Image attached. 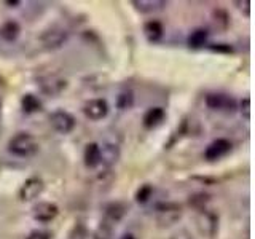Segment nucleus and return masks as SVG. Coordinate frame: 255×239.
Here are the masks:
<instances>
[{
    "label": "nucleus",
    "mask_w": 255,
    "mask_h": 239,
    "mask_svg": "<svg viewBox=\"0 0 255 239\" xmlns=\"http://www.w3.org/2000/svg\"><path fill=\"white\" fill-rule=\"evenodd\" d=\"M143 35L150 43H156L163 38L164 35V27L163 24L156 19H150L143 24Z\"/></svg>",
    "instance_id": "2eb2a0df"
},
{
    "label": "nucleus",
    "mask_w": 255,
    "mask_h": 239,
    "mask_svg": "<svg viewBox=\"0 0 255 239\" xmlns=\"http://www.w3.org/2000/svg\"><path fill=\"white\" fill-rule=\"evenodd\" d=\"M21 2H6V5H10V6H16V5H19Z\"/></svg>",
    "instance_id": "c85d7f7f"
},
{
    "label": "nucleus",
    "mask_w": 255,
    "mask_h": 239,
    "mask_svg": "<svg viewBox=\"0 0 255 239\" xmlns=\"http://www.w3.org/2000/svg\"><path fill=\"white\" fill-rule=\"evenodd\" d=\"M50 124L53 126V129L56 132L66 135L75 129L77 120L70 112L64 110V109H56L54 112L50 114Z\"/></svg>",
    "instance_id": "7ed1b4c3"
},
{
    "label": "nucleus",
    "mask_w": 255,
    "mask_h": 239,
    "mask_svg": "<svg viewBox=\"0 0 255 239\" xmlns=\"http://www.w3.org/2000/svg\"><path fill=\"white\" fill-rule=\"evenodd\" d=\"M231 142L228 139H215L204 150V159L206 161H219L220 158L227 156L231 151Z\"/></svg>",
    "instance_id": "6e6552de"
},
{
    "label": "nucleus",
    "mask_w": 255,
    "mask_h": 239,
    "mask_svg": "<svg viewBox=\"0 0 255 239\" xmlns=\"http://www.w3.org/2000/svg\"><path fill=\"white\" fill-rule=\"evenodd\" d=\"M153 187L150 183H145V185H140V188L135 191V201L139 204H145L148 199L153 196Z\"/></svg>",
    "instance_id": "4be33fe9"
},
{
    "label": "nucleus",
    "mask_w": 255,
    "mask_h": 239,
    "mask_svg": "<svg viewBox=\"0 0 255 239\" xmlns=\"http://www.w3.org/2000/svg\"><path fill=\"white\" fill-rule=\"evenodd\" d=\"M38 86L48 96H58L67 88V80L59 75H45L38 78Z\"/></svg>",
    "instance_id": "423d86ee"
},
{
    "label": "nucleus",
    "mask_w": 255,
    "mask_h": 239,
    "mask_svg": "<svg viewBox=\"0 0 255 239\" xmlns=\"http://www.w3.org/2000/svg\"><path fill=\"white\" fill-rule=\"evenodd\" d=\"M204 101H206V106L209 107L211 110L231 112V110H235V107H236L235 99L231 98V96L223 94V93H209L206 96Z\"/></svg>",
    "instance_id": "9d476101"
},
{
    "label": "nucleus",
    "mask_w": 255,
    "mask_h": 239,
    "mask_svg": "<svg viewBox=\"0 0 255 239\" xmlns=\"http://www.w3.org/2000/svg\"><path fill=\"white\" fill-rule=\"evenodd\" d=\"M207 38H209V32L204 27H198L195 30H191V34L188 35V40L187 43L190 48H193V50H199V48H203L204 45H207Z\"/></svg>",
    "instance_id": "a211bd4d"
},
{
    "label": "nucleus",
    "mask_w": 255,
    "mask_h": 239,
    "mask_svg": "<svg viewBox=\"0 0 255 239\" xmlns=\"http://www.w3.org/2000/svg\"><path fill=\"white\" fill-rule=\"evenodd\" d=\"M67 40H69V32L59 26H53L50 29H46L40 35V42H42L43 48L50 51L59 50V48H62L67 43Z\"/></svg>",
    "instance_id": "f03ea898"
},
{
    "label": "nucleus",
    "mask_w": 255,
    "mask_h": 239,
    "mask_svg": "<svg viewBox=\"0 0 255 239\" xmlns=\"http://www.w3.org/2000/svg\"><path fill=\"white\" fill-rule=\"evenodd\" d=\"M158 223L161 227H171L182 217V206L177 203H163L156 206Z\"/></svg>",
    "instance_id": "20e7f679"
},
{
    "label": "nucleus",
    "mask_w": 255,
    "mask_h": 239,
    "mask_svg": "<svg viewBox=\"0 0 255 239\" xmlns=\"http://www.w3.org/2000/svg\"><path fill=\"white\" fill-rule=\"evenodd\" d=\"M45 188V183L43 180L37 177V175H32L29 177L26 182L22 183L21 188H19V199L22 203H29V201H34L37 199L40 195H42V191Z\"/></svg>",
    "instance_id": "39448f33"
},
{
    "label": "nucleus",
    "mask_w": 255,
    "mask_h": 239,
    "mask_svg": "<svg viewBox=\"0 0 255 239\" xmlns=\"http://www.w3.org/2000/svg\"><path fill=\"white\" fill-rule=\"evenodd\" d=\"M26 239H51V233H48V231H43V230H34V231H30Z\"/></svg>",
    "instance_id": "b1692460"
},
{
    "label": "nucleus",
    "mask_w": 255,
    "mask_h": 239,
    "mask_svg": "<svg viewBox=\"0 0 255 239\" xmlns=\"http://www.w3.org/2000/svg\"><path fill=\"white\" fill-rule=\"evenodd\" d=\"M21 35V26L19 22L16 21H5L2 26H0V38L3 40V42H16L18 37Z\"/></svg>",
    "instance_id": "dca6fc26"
},
{
    "label": "nucleus",
    "mask_w": 255,
    "mask_h": 239,
    "mask_svg": "<svg viewBox=\"0 0 255 239\" xmlns=\"http://www.w3.org/2000/svg\"><path fill=\"white\" fill-rule=\"evenodd\" d=\"M241 114L243 117L249 121L251 120V99L249 98H244L243 102H241Z\"/></svg>",
    "instance_id": "393cba45"
},
{
    "label": "nucleus",
    "mask_w": 255,
    "mask_h": 239,
    "mask_svg": "<svg viewBox=\"0 0 255 239\" xmlns=\"http://www.w3.org/2000/svg\"><path fill=\"white\" fill-rule=\"evenodd\" d=\"M69 239H88L86 228L82 225V223H77V225L72 228V231L69 233Z\"/></svg>",
    "instance_id": "5701e85b"
},
{
    "label": "nucleus",
    "mask_w": 255,
    "mask_h": 239,
    "mask_svg": "<svg viewBox=\"0 0 255 239\" xmlns=\"http://www.w3.org/2000/svg\"><path fill=\"white\" fill-rule=\"evenodd\" d=\"M120 239H137V238H135L132 233H125V235L120 236Z\"/></svg>",
    "instance_id": "cd10ccee"
},
{
    "label": "nucleus",
    "mask_w": 255,
    "mask_h": 239,
    "mask_svg": "<svg viewBox=\"0 0 255 239\" xmlns=\"http://www.w3.org/2000/svg\"><path fill=\"white\" fill-rule=\"evenodd\" d=\"M21 109L24 114H35V112L42 110V101H40L35 94L26 93L21 98Z\"/></svg>",
    "instance_id": "6ab92c4d"
},
{
    "label": "nucleus",
    "mask_w": 255,
    "mask_h": 239,
    "mask_svg": "<svg viewBox=\"0 0 255 239\" xmlns=\"http://www.w3.org/2000/svg\"><path fill=\"white\" fill-rule=\"evenodd\" d=\"M118 158H120V148L115 143H107V145L101 147V163L104 166L110 167L117 164Z\"/></svg>",
    "instance_id": "f3484780"
},
{
    "label": "nucleus",
    "mask_w": 255,
    "mask_h": 239,
    "mask_svg": "<svg viewBox=\"0 0 255 239\" xmlns=\"http://www.w3.org/2000/svg\"><path fill=\"white\" fill-rule=\"evenodd\" d=\"M83 114H85L86 118H90L91 121H99V120L107 117L109 104H107L106 99H102V98L90 99L83 106Z\"/></svg>",
    "instance_id": "0eeeda50"
},
{
    "label": "nucleus",
    "mask_w": 255,
    "mask_h": 239,
    "mask_svg": "<svg viewBox=\"0 0 255 239\" xmlns=\"http://www.w3.org/2000/svg\"><path fill=\"white\" fill-rule=\"evenodd\" d=\"M166 120V110L163 107H150L142 118V124L145 129H155L159 124H163Z\"/></svg>",
    "instance_id": "9b49d317"
},
{
    "label": "nucleus",
    "mask_w": 255,
    "mask_h": 239,
    "mask_svg": "<svg viewBox=\"0 0 255 239\" xmlns=\"http://www.w3.org/2000/svg\"><path fill=\"white\" fill-rule=\"evenodd\" d=\"M114 227L115 225H112V223L102 220L98 225V228L94 230L93 239H114Z\"/></svg>",
    "instance_id": "aec40b11"
},
{
    "label": "nucleus",
    "mask_w": 255,
    "mask_h": 239,
    "mask_svg": "<svg viewBox=\"0 0 255 239\" xmlns=\"http://www.w3.org/2000/svg\"><path fill=\"white\" fill-rule=\"evenodd\" d=\"M132 5L142 14H153L163 11L167 6V2L164 0H134Z\"/></svg>",
    "instance_id": "f8f14e48"
},
{
    "label": "nucleus",
    "mask_w": 255,
    "mask_h": 239,
    "mask_svg": "<svg viewBox=\"0 0 255 239\" xmlns=\"http://www.w3.org/2000/svg\"><path fill=\"white\" fill-rule=\"evenodd\" d=\"M171 239H191V236L188 235V231L182 230V231H179V233H175Z\"/></svg>",
    "instance_id": "bb28decb"
},
{
    "label": "nucleus",
    "mask_w": 255,
    "mask_h": 239,
    "mask_svg": "<svg viewBox=\"0 0 255 239\" xmlns=\"http://www.w3.org/2000/svg\"><path fill=\"white\" fill-rule=\"evenodd\" d=\"M211 50L212 51H219V53H231V51H233V48H231L230 45H227V43H215V45L211 46Z\"/></svg>",
    "instance_id": "a878e982"
},
{
    "label": "nucleus",
    "mask_w": 255,
    "mask_h": 239,
    "mask_svg": "<svg viewBox=\"0 0 255 239\" xmlns=\"http://www.w3.org/2000/svg\"><path fill=\"white\" fill-rule=\"evenodd\" d=\"M126 206L120 201L115 203H110L106 206V211H104V220L112 223V225H117V223L125 217L126 214Z\"/></svg>",
    "instance_id": "4468645a"
},
{
    "label": "nucleus",
    "mask_w": 255,
    "mask_h": 239,
    "mask_svg": "<svg viewBox=\"0 0 255 239\" xmlns=\"http://www.w3.org/2000/svg\"><path fill=\"white\" fill-rule=\"evenodd\" d=\"M40 143L29 132H18L8 140V151L18 158H32L38 153Z\"/></svg>",
    "instance_id": "f257e3e1"
},
{
    "label": "nucleus",
    "mask_w": 255,
    "mask_h": 239,
    "mask_svg": "<svg viewBox=\"0 0 255 239\" xmlns=\"http://www.w3.org/2000/svg\"><path fill=\"white\" fill-rule=\"evenodd\" d=\"M134 106V93L132 91H122L117 96V107L120 110H129Z\"/></svg>",
    "instance_id": "412c9836"
},
{
    "label": "nucleus",
    "mask_w": 255,
    "mask_h": 239,
    "mask_svg": "<svg viewBox=\"0 0 255 239\" xmlns=\"http://www.w3.org/2000/svg\"><path fill=\"white\" fill-rule=\"evenodd\" d=\"M83 161L88 169H96L101 164V145L96 142L88 143L83 151Z\"/></svg>",
    "instance_id": "ddd939ff"
},
{
    "label": "nucleus",
    "mask_w": 255,
    "mask_h": 239,
    "mask_svg": "<svg viewBox=\"0 0 255 239\" xmlns=\"http://www.w3.org/2000/svg\"><path fill=\"white\" fill-rule=\"evenodd\" d=\"M58 214H59L58 204H54L51 201H40L32 207V217L42 223H48L54 220L58 217Z\"/></svg>",
    "instance_id": "1a4fd4ad"
}]
</instances>
